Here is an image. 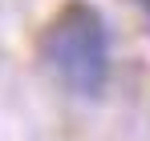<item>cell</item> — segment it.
<instances>
[{
	"label": "cell",
	"instance_id": "6da1fadb",
	"mask_svg": "<svg viewBox=\"0 0 150 141\" xmlns=\"http://www.w3.org/2000/svg\"><path fill=\"white\" fill-rule=\"evenodd\" d=\"M41 61L73 97L93 101L110 81V28L93 4L69 0L41 32Z\"/></svg>",
	"mask_w": 150,
	"mask_h": 141
},
{
	"label": "cell",
	"instance_id": "7a4b0ae2",
	"mask_svg": "<svg viewBox=\"0 0 150 141\" xmlns=\"http://www.w3.org/2000/svg\"><path fill=\"white\" fill-rule=\"evenodd\" d=\"M138 4H142V8H146V16H150V0H138Z\"/></svg>",
	"mask_w": 150,
	"mask_h": 141
}]
</instances>
